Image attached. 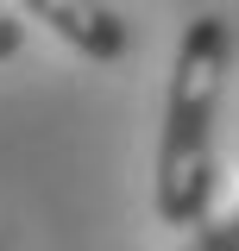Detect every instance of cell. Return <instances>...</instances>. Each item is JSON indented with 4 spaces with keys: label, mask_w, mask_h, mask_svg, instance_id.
Masks as SVG:
<instances>
[{
    "label": "cell",
    "mask_w": 239,
    "mask_h": 251,
    "mask_svg": "<svg viewBox=\"0 0 239 251\" xmlns=\"http://www.w3.org/2000/svg\"><path fill=\"white\" fill-rule=\"evenodd\" d=\"M227 63H233V25L227 13H195L177 38L170 63V100H164V138H157V176H151V207L164 226L195 232L214 214V120L227 94Z\"/></svg>",
    "instance_id": "6da1fadb"
},
{
    "label": "cell",
    "mask_w": 239,
    "mask_h": 251,
    "mask_svg": "<svg viewBox=\"0 0 239 251\" xmlns=\"http://www.w3.org/2000/svg\"><path fill=\"white\" fill-rule=\"evenodd\" d=\"M19 6L38 25H51L76 57H89V63H120L132 50V31H126V19L107 0H19Z\"/></svg>",
    "instance_id": "7a4b0ae2"
},
{
    "label": "cell",
    "mask_w": 239,
    "mask_h": 251,
    "mask_svg": "<svg viewBox=\"0 0 239 251\" xmlns=\"http://www.w3.org/2000/svg\"><path fill=\"white\" fill-rule=\"evenodd\" d=\"M189 251H239V207H214L195 226V245Z\"/></svg>",
    "instance_id": "3957f363"
},
{
    "label": "cell",
    "mask_w": 239,
    "mask_h": 251,
    "mask_svg": "<svg viewBox=\"0 0 239 251\" xmlns=\"http://www.w3.org/2000/svg\"><path fill=\"white\" fill-rule=\"evenodd\" d=\"M19 50H26V25H19V19L0 6V63H13Z\"/></svg>",
    "instance_id": "277c9868"
}]
</instances>
